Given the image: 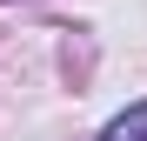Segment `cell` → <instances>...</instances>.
Here are the masks:
<instances>
[{
	"instance_id": "cell-1",
	"label": "cell",
	"mask_w": 147,
	"mask_h": 141,
	"mask_svg": "<svg viewBox=\"0 0 147 141\" xmlns=\"http://www.w3.org/2000/svg\"><path fill=\"white\" fill-rule=\"evenodd\" d=\"M100 141H147V101H134L127 114H114L100 128Z\"/></svg>"
}]
</instances>
